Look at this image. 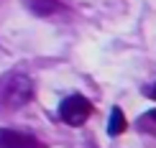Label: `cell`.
<instances>
[{"label": "cell", "mask_w": 156, "mask_h": 148, "mask_svg": "<svg viewBox=\"0 0 156 148\" xmlns=\"http://www.w3.org/2000/svg\"><path fill=\"white\" fill-rule=\"evenodd\" d=\"M34 100V82L26 74H13L5 79L3 89H0V102L10 110H18V107L28 105Z\"/></svg>", "instance_id": "obj_1"}, {"label": "cell", "mask_w": 156, "mask_h": 148, "mask_svg": "<svg viewBox=\"0 0 156 148\" xmlns=\"http://www.w3.org/2000/svg\"><path fill=\"white\" fill-rule=\"evenodd\" d=\"M90 115H92V102L87 97H82V95H69L59 105V118L72 128L84 125L90 120Z\"/></svg>", "instance_id": "obj_2"}, {"label": "cell", "mask_w": 156, "mask_h": 148, "mask_svg": "<svg viewBox=\"0 0 156 148\" xmlns=\"http://www.w3.org/2000/svg\"><path fill=\"white\" fill-rule=\"evenodd\" d=\"M0 148H38V140L28 133L13 130V128H0Z\"/></svg>", "instance_id": "obj_3"}, {"label": "cell", "mask_w": 156, "mask_h": 148, "mask_svg": "<svg viewBox=\"0 0 156 148\" xmlns=\"http://www.w3.org/2000/svg\"><path fill=\"white\" fill-rule=\"evenodd\" d=\"M26 5H28V10L34 13V15H54L56 10H59V0H26Z\"/></svg>", "instance_id": "obj_4"}, {"label": "cell", "mask_w": 156, "mask_h": 148, "mask_svg": "<svg viewBox=\"0 0 156 148\" xmlns=\"http://www.w3.org/2000/svg\"><path fill=\"white\" fill-rule=\"evenodd\" d=\"M126 130V115H123L120 107H113L110 110V120H108V136H120Z\"/></svg>", "instance_id": "obj_5"}, {"label": "cell", "mask_w": 156, "mask_h": 148, "mask_svg": "<svg viewBox=\"0 0 156 148\" xmlns=\"http://www.w3.org/2000/svg\"><path fill=\"white\" fill-rule=\"evenodd\" d=\"M148 95H151V100H156V84H154V89H151Z\"/></svg>", "instance_id": "obj_6"}, {"label": "cell", "mask_w": 156, "mask_h": 148, "mask_svg": "<svg viewBox=\"0 0 156 148\" xmlns=\"http://www.w3.org/2000/svg\"><path fill=\"white\" fill-rule=\"evenodd\" d=\"M148 118H151V120H156V110H154V112H148Z\"/></svg>", "instance_id": "obj_7"}]
</instances>
